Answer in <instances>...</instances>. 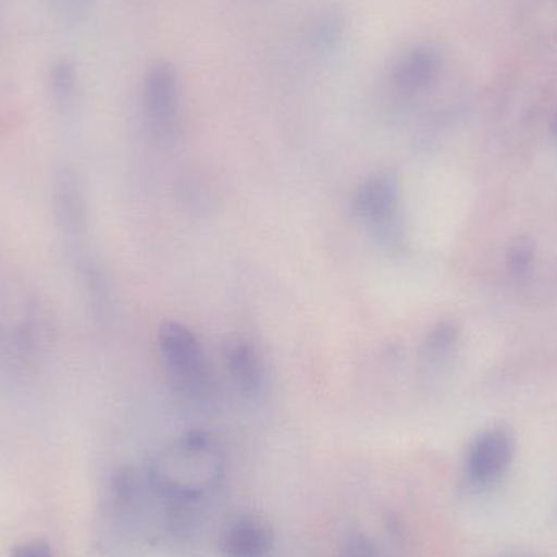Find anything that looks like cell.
Returning <instances> with one entry per match:
<instances>
[{"instance_id":"6da1fadb","label":"cell","mask_w":557,"mask_h":557,"mask_svg":"<svg viewBox=\"0 0 557 557\" xmlns=\"http://www.w3.org/2000/svg\"><path fill=\"white\" fill-rule=\"evenodd\" d=\"M225 473V451L208 432H189L165 448L150 468V486L173 506H185L214 491Z\"/></svg>"},{"instance_id":"7a4b0ae2","label":"cell","mask_w":557,"mask_h":557,"mask_svg":"<svg viewBox=\"0 0 557 557\" xmlns=\"http://www.w3.org/2000/svg\"><path fill=\"white\" fill-rule=\"evenodd\" d=\"M159 352L178 395L193 401L208 398L212 389L211 370L198 336L186 324L166 321L160 326Z\"/></svg>"},{"instance_id":"3957f363","label":"cell","mask_w":557,"mask_h":557,"mask_svg":"<svg viewBox=\"0 0 557 557\" xmlns=\"http://www.w3.org/2000/svg\"><path fill=\"white\" fill-rule=\"evenodd\" d=\"M513 458V438L503 429L481 435L468 455L467 471L478 486H491L509 470Z\"/></svg>"},{"instance_id":"277c9868","label":"cell","mask_w":557,"mask_h":557,"mask_svg":"<svg viewBox=\"0 0 557 557\" xmlns=\"http://www.w3.org/2000/svg\"><path fill=\"white\" fill-rule=\"evenodd\" d=\"M398 188L389 176L366 180L352 198V211L369 227L388 228L398 212Z\"/></svg>"},{"instance_id":"5b68a950","label":"cell","mask_w":557,"mask_h":557,"mask_svg":"<svg viewBox=\"0 0 557 557\" xmlns=\"http://www.w3.org/2000/svg\"><path fill=\"white\" fill-rule=\"evenodd\" d=\"M224 363L232 383L240 395L257 398L267 385V369L260 350L245 337H231L224 344Z\"/></svg>"},{"instance_id":"8992f818","label":"cell","mask_w":557,"mask_h":557,"mask_svg":"<svg viewBox=\"0 0 557 557\" xmlns=\"http://www.w3.org/2000/svg\"><path fill=\"white\" fill-rule=\"evenodd\" d=\"M225 557H270L273 533L263 520L245 516L228 525L224 535Z\"/></svg>"},{"instance_id":"52a82bcc","label":"cell","mask_w":557,"mask_h":557,"mask_svg":"<svg viewBox=\"0 0 557 557\" xmlns=\"http://www.w3.org/2000/svg\"><path fill=\"white\" fill-rule=\"evenodd\" d=\"M147 116L157 136H172L176 123L175 94L170 75L162 69L147 82Z\"/></svg>"},{"instance_id":"ba28073f","label":"cell","mask_w":557,"mask_h":557,"mask_svg":"<svg viewBox=\"0 0 557 557\" xmlns=\"http://www.w3.org/2000/svg\"><path fill=\"white\" fill-rule=\"evenodd\" d=\"M55 215L65 232H78L85 221V201L81 185L71 172L58 176L54 191Z\"/></svg>"},{"instance_id":"9c48e42d","label":"cell","mask_w":557,"mask_h":557,"mask_svg":"<svg viewBox=\"0 0 557 557\" xmlns=\"http://www.w3.org/2000/svg\"><path fill=\"white\" fill-rule=\"evenodd\" d=\"M435 61L432 54L428 52H421L416 55L411 62H409L408 71L403 74V81H405L406 88H419L431 78L432 72H434Z\"/></svg>"},{"instance_id":"30bf717a","label":"cell","mask_w":557,"mask_h":557,"mask_svg":"<svg viewBox=\"0 0 557 557\" xmlns=\"http://www.w3.org/2000/svg\"><path fill=\"white\" fill-rule=\"evenodd\" d=\"M507 261H509L510 271L517 274V276H523V274L529 273L533 263L532 244L525 240V238H519V240L509 248Z\"/></svg>"},{"instance_id":"8fae6325","label":"cell","mask_w":557,"mask_h":557,"mask_svg":"<svg viewBox=\"0 0 557 557\" xmlns=\"http://www.w3.org/2000/svg\"><path fill=\"white\" fill-rule=\"evenodd\" d=\"M457 337V327L451 326V324H441L429 334L428 350L432 356H441V354H445L450 347H454Z\"/></svg>"},{"instance_id":"7c38bea8","label":"cell","mask_w":557,"mask_h":557,"mask_svg":"<svg viewBox=\"0 0 557 557\" xmlns=\"http://www.w3.org/2000/svg\"><path fill=\"white\" fill-rule=\"evenodd\" d=\"M51 84L52 91L59 100L65 101L71 97L72 88H74V69L69 62L64 61L55 65L52 71Z\"/></svg>"},{"instance_id":"4fadbf2b","label":"cell","mask_w":557,"mask_h":557,"mask_svg":"<svg viewBox=\"0 0 557 557\" xmlns=\"http://www.w3.org/2000/svg\"><path fill=\"white\" fill-rule=\"evenodd\" d=\"M10 557H55L51 545L45 540H32V542L20 543L10 553Z\"/></svg>"},{"instance_id":"5bb4252c","label":"cell","mask_w":557,"mask_h":557,"mask_svg":"<svg viewBox=\"0 0 557 557\" xmlns=\"http://www.w3.org/2000/svg\"><path fill=\"white\" fill-rule=\"evenodd\" d=\"M341 557H379L375 546L366 536L357 535L347 540Z\"/></svg>"},{"instance_id":"9a60e30c","label":"cell","mask_w":557,"mask_h":557,"mask_svg":"<svg viewBox=\"0 0 557 557\" xmlns=\"http://www.w3.org/2000/svg\"><path fill=\"white\" fill-rule=\"evenodd\" d=\"M555 133H556V136H557V116H556V120H555Z\"/></svg>"}]
</instances>
